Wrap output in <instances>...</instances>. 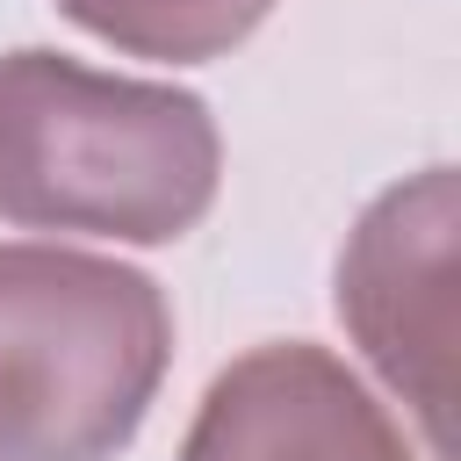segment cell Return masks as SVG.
I'll use <instances>...</instances> for the list:
<instances>
[{
	"label": "cell",
	"instance_id": "6da1fadb",
	"mask_svg": "<svg viewBox=\"0 0 461 461\" xmlns=\"http://www.w3.org/2000/svg\"><path fill=\"white\" fill-rule=\"evenodd\" d=\"M209 101L115 79L58 50L0 58V216L122 245H173L216 202Z\"/></svg>",
	"mask_w": 461,
	"mask_h": 461
},
{
	"label": "cell",
	"instance_id": "7a4b0ae2",
	"mask_svg": "<svg viewBox=\"0 0 461 461\" xmlns=\"http://www.w3.org/2000/svg\"><path fill=\"white\" fill-rule=\"evenodd\" d=\"M173 360L151 274L72 245H0V461H115Z\"/></svg>",
	"mask_w": 461,
	"mask_h": 461
},
{
	"label": "cell",
	"instance_id": "3957f363",
	"mask_svg": "<svg viewBox=\"0 0 461 461\" xmlns=\"http://www.w3.org/2000/svg\"><path fill=\"white\" fill-rule=\"evenodd\" d=\"M454 173L389 187L339 252V317L367 367L411 403L432 461L454 454Z\"/></svg>",
	"mask_w": 461,
	"mask_h": 461
},
{
	"label": "cell",
	"instance_id": "277c9868",
	"mask_svg": "<svg viewBox=\"0 0 461 461\" xmlns=\"http://www.w3.org/2000/svg\"><path fill=\"white\" fill-rule=\"evenodd\" d=\"M180 461H418V447L339 353L288 339L209 382Z\"/></svg>",
	"mask_w": 461,
	"mask_h": 461
},
{
	"label": "cell",
	"instance_id": "5b68a950",
	"mask_svg": "<svg viewBox=\"0 0 461 461\" xmlns=\"http://www.w3.org/2000/svg\"><path fill=\"white\" fill-rule=\"evenodd\" d=\"M86 36L130 50V58H223L230 43H245L274 0H58Z\"/></svg>",
	"mask_w": 461,
	"mask_h": 461
}]
</instances>
